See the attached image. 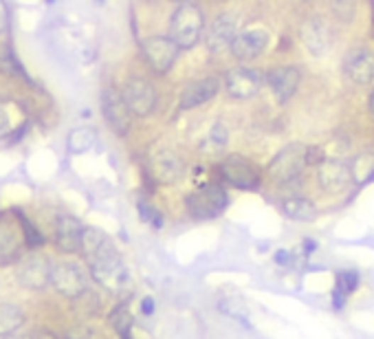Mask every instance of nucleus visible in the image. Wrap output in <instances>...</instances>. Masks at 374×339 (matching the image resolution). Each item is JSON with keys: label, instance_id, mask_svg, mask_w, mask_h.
<instances>
[{"label": "nucleus", "instance_id": "nucleus-1", "mask_svg": "<svg viewBox=\"0 0 374 339\" xmlns=\"http://www.w3.org/2000/svg\"><path fill=\"white\" fill-rule=\"evenodd\" d=\"M205 16L194 3H181L170 18V38L179 49H192L203 38Z\"/></svg>", "mask_w": 374, "mask_h": 339}, {"label": "nucleus", "instance_id": "nucleus-2", "mask_svg": "<svg viewBox=\"0 0 374 339\" xmlns=\"http://www.w3.org/2000/svg\"><path fill=\"white\" fill-rule=\"evenodd\" d=\"M88 269H91L93 280L99 282L106 291L115 293V296H121L126 289H130V271H128L123 258L119 256V252L91 262Z\"/></svg>", "mask_w": 374, "mask_h": 339}, {"label": "nucleus", "instance_id": "nucleus-3", "mask_svg": "<svg viewBox=\"0 0 374 339\" xmlns=\"http://www.w3.org/2000/svg\"><path fill=\"white\" fill-rule=\"evenodd\" d=\"M51 286L60 293V296L69 298V300H77L88 291V274L77 262H71V260L55 262L51 271Z\"/></svg>", "mask_w": 374, "mask_h": 339}, {"label": "nucleus", "instance_id": "nucleus-4", "mask_svg": "<svg viewBox=\"0 0 374 339\" xmlns=\"http://www.w3.org/2000/svg\"><path fill=\"white\" fill-rule=\"evenodd\" d=\"M306 166V146L302 144H291L282 148L269 166V176L275 183L289 185L293 181H297L304 172Z\"/></svg>", "mask_w": 374, "mask_h": 339}, {"label": "nucleus", "instance_id": "nucleus-5", "mask_svg": "<svg viewBox=\"0 0 374 339\" xmlns=\"http://www.w3.org/2000/svg\"><path fill=\"white\" fill-rule=\"evenodd\" d=\"M51 271H53L51 260L47 256L33 252V254L18 260L16 278L25 289L42 291V289H47L51 284Z\"/></svg>", "mask_w": 374, "mask_h": 339}, {"label": "nucleus", "instance_id": "nucleus-6", "mask_svg": "<svg viewBox=\"0 0 374 339\" xmlns=\"http://www.w3.org/2000/svg\"><path fill=\"white\" fill-rule=\"evenodd\" d=\"M185 205H187V212L194 218H214V216L223 214V210L229 205V196L225 194L223 188L205 185L201 190L192 192L185 198Z\"/></svg>", "mask_w": 374, "mask_h": 339}, {"label": "nucleus", "instance_id": "nucleus-7", "mask_svg": "<svg viewBox=\"0 0 374 339\" xmlns=\"http://www.w3.org/2000/svg\"><path fill=\"white\" fill-rule=\"evenodd\" d=\"M121 97L135 117H148L157 108V88L143 77H130L121 88Z\"/></svg>", "mask_w": 374, "mask_h": 339}, {"label": "nucleus", "instance_id": "nucleus-8", "mask_svg": "<svg viewBox=\"0 0 374 339\" xmlns=\"http://www.w3.org/2000/svg\"><path fill=\"white\" fill-rule=\"evenodd\" d=\"M141 51L145 62L150 64V69L159 75H165L172 66L179 60V47L172 42L170 36H152L148 40H143Z\"/></svg>", "mask_w": 374, "mask_h": 339}, {"label": "nucleus", "instance_id": "nucleus-9", "mask_svg": "<svg viewBox=\"0 0 374 339\" xmlns=\"http://www.w3.org/2000/svg\"><path fill=\"white\" fill-rule=\"evenodd\" d=\"M148 172L159 185H172V183H176V181H181V176L185 172V163L176 152L161 148L154 154H150Z\"/></svg>", "mask_w": 374, "mask_h": 339}, {"label": "nucleus", "instance_id": "nucleus-10", "mask_svg": "<svg viewBox=\"0 0 374 339\" xmlns=\"http://www.w3.org/2000/svg\"><path fill=\"white\" fill-rule=\"evenodd\" d=\"M343 75L350 84H374V53L365 47L350 49L343 58Z\"/></svg>", "mask_w": 374, "mask_h": 339}, {"label": "nucleus", "instance_id": "nucleus-11", "mask_svg": "<svg viewBox=\"0 0 374 339\" xmlns=\"http://www.w3.org/2000/svg\"><path fill=\"white\" fill-rule=\"evenodd\" d=\"M220 176H223L231 188L238 190H255L260 185V174L255 166H251L245 156H229L223 163H220Z\"/></svg>", "mask_w": 374, "mask_h": 339}, {"label": "nucleus", "instance_id": "nucleus-12", "mask_svg": "<svg viewBox=\"0 0 374 339\" xmlns=\"http://www.w3.org/2000/svg\"><path fill=\"white\" fill-rule=\"evenodd\" d=\"M101 112H104V119L108 122L110 128H113L115 134H119V137L128 134L130 124H132V112L128 110V106H126L119 90L104 88V93H101Z\"/></svg>", "mask_w": 374, "mask_h": 339}, {"label": "nucleus", "instance_id": "nucleus-13", "mask_svg": "<svg viewBox=\"0 0 374 339\" xmlns=\"http://www.w3.org/2000/svg\"><path fill=\"white\" fill-rule=\"evenodd\" d=\"M264 84V75L249 66H236L225 75V90L233 99H249L253 97L260 86Z\"/></svg>", "mask_w": 374, "mask_h": 339}, {"label": "nucleus", "instance_id": "nucleus-14", "mask_svg": "<svg viewBox=\"0 0 374 339\" xmlns=\"http://www.w3.org/2000/svg\"><path fill=\"white\" fill-rule=\"evenodd\" d=\"M238 38V18L233 14H220L205 36V44L211 53H225Z\"/></svg>", "mask_w": 374, "mask_h": 339}, {"label": "nucleus", "instance_id": "nucleus-15", "mask_svg": "<svg viewBox=\"0 0 374 339\" xmlns=\"http://www.w3.org/2000/svg\"><path fill=\"white\" fill-rule=\"evenodd\" d=\"M317 183L328 194H339L352 183L350 163L346 159H326L317 168Z\"/></svg>", "mask_w": 374, "mask_h": 339}, {"label": "nucleus", "instance_id": "nucleus-16", "mask_svg": "<svg viewBox=\"0 0 374 339\" xmlns=\"http://www.w3.org/2000/svg\"><path fill=\"white\" fill-rule=\"evenodd\" d=\"M84 225L75 216L62 214L55 222V247L64 254H77L82 252L84 240Z\"/></svg>", "mask_w": 374, "mask_h": 339}, {"label": "nucleus", "instance_id": "nucleus-17", "mask_svg": "<svg viewBox=\"0 0 374 339\" xmlns=\"http://www.w3.org/2000/svg\"><path fill=\"white\" fill-rule=\"evenodd\" d=\"M299 80H302V73H299V69H295V66H280V69H273L264 75V82L269 84L273 97L280 104L289 102L295 95Z\"/></svg>", "mask_w": 374, "mask_h": 339}, {"label": "nucleus", "instance_id": "nucleus-18", "mask_svg": "<svg viewBox=\"0 0 374 339\" xmlns=\"http://www.w3.org/2000/svg\"><path fill=\"white\" fill-rule=\"evenodd\" d=\"M267 47H269V33L264 29H249L238 33L231 53L238 60H255L267 51Z\"/></svg>", "mask_w": 374, "mask_h": 339}, {"label": "nucleus", "instance_id": "nucleus-19", "mask_svg": "<svg viewBox=\"0 0 374 339\" xmlns=\"http://www.w3.org/2000/svg\"><path fill=\"white\" fill-rule=\"evenodd\" d=\"M82 254L86 258V262L91 264L95 260H101L106 256L117 254L115 242L108 238L106 232L97 230V227H86L84 230V240H82Z\"/></svg>", "mask_w": 374, "mask_h": 339}, {"label": "nucleus", "instance_id": "nucleus-20", "mask_svg": "<svg viewBox=\"0 0 374 339\" xmlns=\"http://www.w3.org/2000/svg\"><path fill=\"white\" fill-rule=\"evenodd\" d=\"M302 40L313 55H324L330 47V29L321 18L313 16L302 25Z\"/></svg>", "mask_w": 374, "mask_h": 339}, {"label": "nucleus", "instance_id": "nucleus-21", "mask_svg": "<svg viewBox=\"0 0 374 339\" xmlns=\"http://www.w3.org/2000/svg\"><path fill=\"white\" fill-rule=\"evenodd\" d=\"M220 90V82L218 77H205V80H198V82H192L185 93L181 97V108L183 110H192V108H198L207 104L209 99H214Z\"/></svg>", "mask_w": 374, "mask_h": 339}, {"label": "nucleus", "instance_id": "nucleus-22", "mask_svg": "<svg viewBox=\"0 0 374 339\" xmlns=\"http://www.w3.org/2000/svg\"><path fill=\"white\" fill-rule=\"evenodd\" d=\"M20 234L9 216L0 214V264H9L18 258Z\"/></svg>", "mask_w": 374, "mask_h": 339}, {"label": "nucleus", "instance_id": "nucleus-23", "mask_svg": "<svg viewBox=\"0 0 374 339\" xmlns=\"http://www.w3.org/2000/svg\"><path fill=\"white\" fill-rule=\"evenodd\" d=\"M282 214L291 220H299V222H311L317 218V208L311 200L304 196H291L282 203Z\"/></svg>", "mask_w": 374, "mask_h": 339}, {"label": "nucleus", "instance_id": "nucleus-24", "mask_svg": "<svg viewBox=\"0 0 374 339\" xmlns=\"http://www.w3.org/2000/svg\"><path fill=\"white\" fill-rule=\"evenodd\" d=\"M22 324H25V311L11 302L0 304V337L5 339V337L18 333Z\"/></svg>", "mask_w": 374, "mask_h": 339}, {"label": "nucleus", "instance_id": "nucleus-25", "mask_svg": "<svg viewBox=\"0 0 374 339\" xmlns=\"http://www.w3.org/2000/svg\"><path fill=\"white\" fill-rule=\"evenodd\" d=\"M350 172H352V181L357 185H365L368 181L374 178V152H361L357 154L350 163Z\"/></svg>", "mask_w": 374, "mask_h": 339}, {"label": "nucleus", "instance_id": "nucleus-26", "mask_svg": "<svg viewBox=\"0 0 374 339\" xmlns=\"http://www.w3.org/2000/svg\"><path fill=\"white\" fill-rule=\"evenodd\" d=\"M95 141H97V132L93 128H88V126H82V128L71 130L66 146H69L71 154H84L95 146Z\"/></svg>", "mask_w": 374, "mask_h": 339}, {"label": "nucleus", "instance_id": "nucleus-27", "mask_svg": "<svg viewBox=\"0 0 374 339\" xmlns=\"http://www.w3.org/2000/svg\"><path fill=\"white\" fill-rule=\"evenodd\" d=\"M218 308L223 313H227V315H231V318L249 324L251 315H249V308H247V304H245V300H242V298H220L218 300Z\"/></svg>", "mask_w": 374, "mask_h": 339}, {"label": "nucleus", "instance_id": "nucleus-28", "mask_svg": "<svg viewBox=\"0 0 374 339\" xmlns=\"http://www.w3.org/2000/svg\"><path fill=\"white\" fill-rule=\"evenodd\" d=\"M0 73H3V75H13V77H22V80L29 82L25 69H22V64L18 62V58L13 55V51L9 47L0 49Z\"/></svg>", "mask_w": 374, "mask_h": 339}, {"label": "nucleus", "instance_id": "nucleus-29", "mask_svg": "<svg viewBox=\"0 0 374 339\" xmlns=\"http://www.w3.org/2000/svg\"><path fill=\"white\" fill-rule=\"evenodd\" d=\"M110 326H113L121 337L130 333V326H132V315H130V308L128 304H119L113 313H110Z\"/></svg>", "mask_w": 374, "mask_h": 339}, {"label": "nucleus", "instance_id": "nucleus-30", "mask_svg": "<svg viewBox=\"0 0 374 339\" xmlns=\"http://www.w3.org/2000/svg\"><path fill=\"white\" fill-rule=\"evenodd\" d=\"M16 216H18V220L22 222V234H25V242L31 247V249H38V247H42V244H44V236L38 232L35 225H33L25 214H22V212H18V210H16Z\"/></svg>", "mask_w": 374, "mask_h": 339}, {"label": "nucleus", "instance_id": "nucleus-31", "mask_svg": "<svg viewBox=\"0 0 374 339\" xmlns=\"http://www.w3.org/2000/svg\"><path fill=\"white\" fill-rule=\"evenodd\" d=\"M207 141H209V148H211V150H223V148L227 146V141H229V130H227V126H225V124H216V126L211 128V132H209Z\"/></svg>", "mask_w": 374, "mask_h": 339}, {"label": "nucleus", "instance_id": "nucleus-32", "mask_svg": "<svg viewBox=\"0 0 374 339\" xmlns=\"http://www.w3.org/2000/svg\"><path fill=\"white\" fill-rule=\"evenodd\" d=\"M357 286H359V282H357V276L352 274V271H341V274L337 276V286H335V291L343 293V296H350V293L355 291Z\"/></svg>", "mask_w": 374, "mask_h": 339}, {"label": "nucleus", "instance_id": "nucleus-33", "mask_svg": "<svg viewBox=\"0 0 374 339\" xmlns=\"http://www.w3.org/2000/svg\"><path fill=\"white\" fill-rule=\"evenodd\" d=\"M62 339H97V330L88 324H77L66 330Z\"/></svg>", "mask_w": 374, "mask_h": 339}, {"label": "nucleus", "instance_id": "nucleus-34", "mask_svg": "<svg viewBox=\"0 0 374 339\" xmlns=\"http://www.w3.org/2000/svg\"><path fill=\"white\" fill-rule=\"evenodd\" d=\"M139 210H141V218L148 220V222H152L154 227H161V225H163V216H161V212L152 210L150 205H145V203H139Z\"/></svg>", "mask_w": 374, "mask_h": 339}, {"label": "nucleus", "instance_id": "nucleus-35", "mask_svg": "<svg viewBox=\"0 0 374 339\" xmlns=\"http://www.w3.org/2000/svg\"><path fill=\"white\" fill-rule=\"evenodd\" d=\"M326 161V154H324V148L319 146H311L306 148V166H321Z\"/></svg>", "mask_w": 374, "mask_h": 339}, {"label": "nucleus", "instance_id": "nucleus-36", "mask_svg": "<svg viewBox=\"0 0 374 339\" xmlns=\"http://www.w3.org/2000/svg\"><path fill=\"white\" fill-rule=\"evenodd\" d=\"M333 11L343 22H350L352 16H355V3H333Z\"/></svg>", "mask_w": 374, "mask_h": 339}, {"label": "nucleus", "instance_id": "nucleus-37", "mask_svg": "<svg viewBox=\"0 0 374 339\" xmlns=\"http://www.w3.org/2000/svg\"><path fill=\"white\" fill-rule=\"evenodd\" d=\"M31 339H60L53 330H47V328H38L31 333Z\"/></svg>", "mask_w": 374, "mask_h": 339}, {"label": "nucleus", "instance_id": "nucleus-38", "mask_svg": "<svg viewBox=\"0 0 374 339\" xmlns=\"http://www.w3.org/2000/svg\"><path fill=\"white\" fill-rule=\"evenodd\" d=\"M275 264H280V267H286V264H291V254L289 252H284V249H280V252H275Z\"/></svg>", "mask_w": 374, "mask_h": 339}, {"label": "nucleus", "instance_id": "nucleus-39", "mask_svg": "<svg viewBox=\"0 0 374 339\" xmlns=\"http://www.w3.org/2000/svg\"><path fill=\"white\" fill-rule=\"evenodd\" d=\"M9 117H7V112L3 110V108H0V137H5V134H7V130H9Z\"/></svg>", "mask_w": 374, "mask_h": 339}, {"label": "nucleus", "instance_id": "nucleus-40", "mask_svg": "<svg viewBox=\"0 0 374 339\" xmlns=\"http://www.w3.org/2000/svg\"><path fill=\"white\" fill-rule=\"evenodd\" d=\"M141 313H143V315H152V313H154V300H152V298H143V302H141Z\"/></svg>", "mask_w": 374, "mask_h": 339}, {"label": "nucleus", "instance_id": "nucleus-41", "mask_svg": "<svg viewBox=\"0 0 374 339\" xmlns=\"http://www.w3.org/2000/svg\"><path fill=\"white\" fill-rule=\"evenodd\" d=\"M7 29V7L0 3V33Z\"/></svg>", "mask_w": 374, "mask_h": 339}, {"label": "nucleus", "instance_id": "nucleus-42", "mask_svg": "<svg viewBox=\"0 0 374 339\" xmlns=\"http://www.w3.org/2000/svg\"><path fill=\"white\" fill-rule=\"evenodd\" d=\"M333 300H335V306H337V308H343V304H346V296H343V293L335 291V293H333Z\"/></svg>", "mask_w": 374, "mask_h": 339}, {"label": "nucleus", "instance_id": "nucleus-43", "mask_svg": "<svg viewBox=\"0 0 374 339\" xmlns=\"http://www.w3.org/2000/svg\"><path fill=\"white\" fill-rule=\"evenodd\" d=\"M5 339H31V335L29 333H13V335H9V337H5Z\"/></svg>", "mask_w": 374, "mask_h": 339}, {"label": "nucleus", "instance_id": "nucleus-44", "mask_svg": "<svg viewBox=\"0 0 374 339\" xmlns=\"http://www.w3.org/2000/svg\"><path fill=\"white\" fill-rule=\"evenodd\" d=\"M304 244H306V252H308V254H311V252H315V242H313L311 238H308V240H304Z\"/></svg>", "mask_w": 374, "mask_h": 339}, {"label": "nucleus", "instance_id": "nucleus-45", "mask_svg": "<svg viewBox=\"0 0 374 339\" xmlns=\"http://www.w3.org/2000/svg\"><path fill=\"white\" fill-rule=\"evenodd\" d=\"M368 108H370V112H372V117H374V93L370 95V102H368Z\"/></svg>", "mask_w": 374, "mask_h": 339}, {"label": "nucleus", "instance_id": "nucleus-46", "mask_svg": "<svg viewBox=\"0 0 374 339\" xmlns=\"http://www.w3.org/2000/svg\"><path fill=\"white\" fill-rule=\"evenodd\" d=\"M121 339H132V337H130V333H128V335H123Z\"/></svg>", "mask_w": 374, "mask_h": 339}]
</instances>
